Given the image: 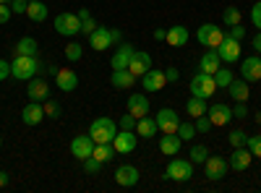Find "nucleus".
I'll use <instances>...</instances> for the list:
<instances>
[{
	"label": "nucleus",
	"instance_id": "f257e3e1",
	"mask_svg": "<svg viewBox=\"0 0 261 193\" xmlns=\"http://www.w3.org/2000/svg\"><path fill=\"white\" fill-rule=\"evenodd\" d=\"M47 63H42L37 55H16L11 63V76L18 81H32L37 73H45Z\"/></svg>",
	"mask_w": 261,
	"mask_h": 193
},
{
	"label": "nucleus",
	"instance_id": "f03ea898",
	"mask_svg": "<svg viewBox=\"0 0 261 193\" xmlns=\"http://www.w3.org/2000/svg\"><path fill=\"white\" fill-rule=\"evenodd\" d=\"M118 131L120 128H118V123L113 118H97L92 123V128H89V136L94 139V144H113Z\"/></svg>",
	"mask_w": 261,
	"mask_h": 193
},
{
	"label": "nucleus",
	"instance_id": "7ed1b4c3",
	"mask_svg": "<svg viewBox=\"0 0 261 193\" xmlns=\"http://www.w3.org/2000/svg\"><path fill=\"white\" fill-rule=\"evenodd\" d=\"M165 178L167 180H175V183H186L193 178V162L191 159H178L172 157L170 164L165 167Z\"/></svg>",
	"mask_w": 261,
	"mask_h": 193
},
{
	"label": "nucleus",
	"instance_id": "20e7f679",
	"mask_svg": "<svg viewBox=\"0 0 261 193\" xmlns=\"http://www.w3.org/2000/svg\"><path fill=\"white\" fill-rule=\"evenodd\" d=\"M214 92H217V81H214V76H212V73L199 71V73H196V76L191 78V94H193V97L209 99Z\"/></svg>",
	"mask_w": 261,
	"mask_h": 193
},
{
	"label": "nucleus",
	"instance_id": "39448f33",
	"mask_svg": "<svg viewBox=\"0 0 261 193\" xmlns=\"http://www.w3.org/2000/svg\"><path fill=\"white\" fill-rule=\"evenodd\" d=\"M53 26L63 37H73V34L81 32V18H79V13H58L55 21H53Z\"/></svg>",
	"mask_w": 261,
	"mask_h": 193
},
{
	"label": "nucleus",
	"instance_id": "423d86ee",
	"mask_svg": "<svg viewBox=\"0 0 261 193\" xmlns=\"http://www.w3.org/2000/svg\"><path fill=\"white\" fill-rule=\"evenodd\" d=\"M196 39H199L204 47L217 50V47L222 45V39H225V32H222V29H217L214 24H201L199 29H196Z\"/></svg>",
	"mask_w": 261,
	"mask_h": 193
},
{
	"label": "nucleus",
	"instance_id": "0eeeda50",
	"mask_svg": "<svg viewBox=\"0 0 261 193\" xmlns=\"http://www.w3.org/2000/svg\"><path fill=\"white\" fill-rule=\"evenodd\" d=\"M154 120H157V125H160V131H162V133H178L180 118H178V113L172 110V107H162Z\"/></svg>",
	"mask_w": 261,
	"mask_h": 193
},
{
	"label": "nucleus",
	"instance_id": "6e6552de",
	"mask_svg": "<svg viewBox=\"0 0 261 193\" xmlns=\"http://www.w3.org/2000/svg\"><path fill=\"white\" fill-rule=\"evenodd\" d=\"M227 170H230V162L222 159V157H212L209 154V159L204 162V173H206L209 180H222L227 175Z\"/></svg>",
	"mask_w": 261,
	"mask_h": 193
},
{
	"label": "nucleus",
	"instance_id": "1a4fd4ad",
	"mask_svg": "<svg viewBox=\"0 0 261 193\" xmlns=\"http://www.w3.org/2000/svg\"><path fill=\"white\" fill-rule=\"evenodd\" d=\"M217 55L222 58V63H238V60H241V42L225 34L222 45L217 47Z\"/></svg>",
	"mask_w": 261,
	"mask_h": 193
},
{
	"label": "nucleus",
	"instance_id": "9d476101",
	"mask_svg": "<svg viewBox=\"0 0 261 193\" xmlns=\"http://www.w3.org/2000/svg\"><path fill=\"white\" fill-rule=\"evenodd\" d=\"M227 162H230V167L235 170V173H246V170L251 167V162H253V154H251L248 146H235L232 149V157Z\"/></svg>",
	"mask_w": 261,
	"mask_h": 193
},
{
	"label": "nucleus",
	"instance_id": "9b49d317",
	"mask_svg": "<svg viewBox=\"0 0 261 193\" xmlns=\"http://www.w3.org/2000/svg\"><path fill=\"white\" fill-rule=\"evenodd\" d=\"M136 131H118L115 139H113V146H115V154H130L136 149Z\"/></svg>",
	"mask_w": 261,
	"mask_h": 193
},
{
	"label": "nucleus",
	"instance_id": "f8f14e48",
	"mask_svg": "<svg viewBox=\"0 0 261 193\" xmlns=\"http://www.w3.org/2000/svg\"><path fill=\"white\" fill-rule=\"evenodd\" d=\"M134 52H136V47L134 45H128V42H120L118 45V50L113 52V71H125L128 68V63H130V58H134Z\"/></svg>",
	"mask_w": 261,
	"mask_h": 193
},
{
	"label": "nucleus",
	"instance_id": "ddd939ff",
	"mask_svg": "<svg viewBox=\"0 0 261 193\" xmlns=\"http://www.w3.org/2000/svg\"><path fill=\"white\" fill-rule=\"evenodd\" d=\"M241 78H246V81L261 78V55H248L241 60Z\"/></svg>",
	"mask_w": 261,
	"mask_h": 193
},
{
	"label": "nucleus",
	"instance_id": "4468645a",
	"mask_svg": "<svg viewBox=\"0 0 261 193\" xmlns=\"http://www.w3.org/2000/svg\"><path fill=\"white\" fill-rule=\"evenodd\" d=\"M94 139L92 136H76L73 141H71V154L76 157V159H86V157H92V152H94Z\"/></svg>",
	"mask_w": 261,
	"mask_h": 193
},
{
	"label": "nucleus",
	"instance_id": "2eb2a0df",
	"mask_svg": "<svg viewBox=\"0 0 261 193\" xmlns=\"http://www.w3.org/2000/svg\"><path fill=\"white\" fill-rule=\"evenodd\" d=\"M27 94H29V102H45V99H50V84L45 78L34 76L27 87Z\"/></svg>",
	"mask_w": 261,
	"mask_h": 193
},
{
	"label": "nucleus",
	"instance_id": "dca6fc26",
	"mask_svg": "<svg viewBox=\"0 0 261 193\" xmlns=\"http://www.w3.org/2000/svg\"><path fill=\"white\" fill-rule=\"evenodd\" d=\"M42 120H45V107H42V102H29L21 110V123L24 125H39Z\"/></svg>",
	"mask_w": 261,
	"mask_h": 193
},
{
	"label": "nucleus",
	"instance_id": "f3484780",
	"mask_svg": "<svg viewBox=\"0 0 261 193\" xmlns=\"http://www.w3.org/2000/svg\"><path fill=\"white\" fill-rule=\"evenodd\" d=\"M139 170L134 167V164H120L118 170H115V183L118 185H123V188H134L136 183H139Z\"/></svg>",
	"mask_w": 261,
	"mask_h": 193
},
{
	"label": "nucleus",
	"instance_id": "a211bd4d",
	"mask_svg": "<svg viewBox=\"0 0 261 193\" xmlns=\"http://www.w3.org/2000/svg\"><path fill=\"white\" fill-rule=\"evenodd\" d=\"M206 115H209L212 125H227V123L232 120V107L217 102V104H212L209 110H206Z\"/></svg>",
	"mask_w": 261,
	"mask_h": 193
},
{
	"label": "nucleus",
	"instance_id": "6ab92c4d",
	"mask_svg": "<svg viewBox=\"0 0 261 193\" xmlns=\"http://www.w3.org/2000/svg\"><path fill=\"white\" fill-rule=\"evenodd\" d=\"M141 84H144V89H146V92H162V89H165V84H167L165 71H154V68H149V71L141 76Z\"/></svg>",
	"mask_w": 261,
	"mask_h": 193
},
{
	"label": "nucleus",
	"instance_id": "aec40b11",
	"mask_svg": "<svg viewBox=\"0 0 261 193\" xmlns=\"http://www.w3.org/2000/svg\"><path fill=\"white\" fill-rule=\"evenodd\" d=\"M149 68H151V55L144 52V50H136L134 58H130V63H128V71L134 76H144Z\"/></svg>",
	"mask_w": 261,
	"mask_h": 193
},
{
	"label": "nucleus",
	"instance_id": "412c9836",
	"mask_svg": "<svg viewBox=\"0 0 261 193\" xmlns=\"http://www.w3.org/2000/svg\"><path fill=\"white\" fill-rule=\"evenodd\" d=\"M89 45H92V50H97V52H105V50H110V45H113V39H110V29H102V26H97L89 37Z\"/></svg>",
	"mask_w": 261,
	"mask_h": 193
},
{
	"label": "nucleus",
	"instance_id": "4be33fe9",
	"mask_svg": "<svg viewBox=\"0 0 261 193\" xmlns=\"http://www.w3.org/2000/svg\"><path fill=\"white\" fill-rule=\"evenodd\" d=\"M128 113L134 115L136 120L144 118V115H149V99H146V94H141V92L130 94L128 97Z\"/></svg>",
	"mask_w": 261,
	"mask_h": 193
},
{
	"label": "nucleus",
	"instance_id": "5701e85b",
	"mask_svg": "<svg viewBox=\"0 0 261 193\" xmlns=\"http://www.w3.org/2000/svg\"><path fill=\"white\" fill-rule=\"evenodd\" d=\"M55 84H58L60 92H73V89L79 87V76H76V71L60 68V71L55 73Z\"/></svg>",
	"mask_w": 261,
	"mask_h": 193
},
{
	"label": "nucleus",
	"instance_id": "b1692460",
	"mask_svg": "<svg viewBox=\"0 0 261 193\" xmlns=\"http://www.w3.org/2000/svg\"><path fill=\"white\" fill-rule=\"evenodd\" d=\"M180 146H183V139L178 133H162V139H160V152L162 154L172 157V154L180 152Z\"/></svg>",
	"mask_w": 261,
	"mask_h": 193
},
{
	"label": "nucleus",
	"instance_id": "393cba45",
	"mask_svg": "<svg viewBox=\"0 0 261 193\" xmlns=\"http://www.w3.org/2000/svg\"><path fill=\"white\" fill-rule=\"evenodd\" d=\"M222 68V58L217 55V50H209V52H204L201 55V60H199V71H204V73H217Z\"/></svg>",
	"mask_w": 261,
	"mask_h": 193
},
{
	"label": "nucleus",
	"instance_id": "a878e982",
	"mask_svg": "<svg viewBox=\"0 0 261 193\" xmlns=\"http://www.w3.org/2000/svg\"><path fill=\"white\" fill-rule=\"evenodd\" d=\"M136 78L139 76H134L128 68L125 71H113V76H110V84L115 89H134V84H136Z\"/></svg>",
	"mask_w": 261,
	"mask_h": 193
},
{
	"label": "nucleus",
	"instance_id": "bb28decb",
	"mask_svg": "<svg viewBox=\"0 0 261 193\" xmlns=\"http://www.w3.org/2000/svg\"><path fill=\"white\" fill-rule=\"evenodd\" d=\"M188 29L186 26H172V29H167V37H165V42L167 45H172V47H183V45H188Z\"/></svg>",
	"mask_w": 261,
	"mask_h": 193
},
{
	"label": "nucleus",
	"instance_id": "cd10ccee",
	"mask_svg": "<svg viewBox=\"0 0 261 193\" xmlns=\"http://www.w3.org/2000/svg\"><path fill=\"white\" fill-rule=\"evenodd\" d=\"M157 131H160V125H157V120H154V118L144 115V118H139V120H136V136H141V139H151Z\"/></svg>",
	"mask_w": 261,
	"mask_h": 193
},
{
	"label": "nucleus",
	"instance_id": "c85d7f7f",
	"mask_svg": "<svg viewBox=\"0 0 261 193\" xmlns=\"http://www.w3.org/2000/svg\"><path fill=\"white\" fill-rule=\"evenodd\" d=\"M47 13L50 8L42 3V0H29V6H27V16L34 21V24H42V21H47Z\"/></svg>",
	"mask_w": 261,
	"mask_h": 193
},
{
	"label": "nucleus",
	"instance_id": "c756f323",
	"mask_svg": "<svg viewBox=\"0 0 261 193\" xmlns=\"http://www.w3.org/2000/svg\"><path fill=\"white\" fill-rule=\"evenodd\" d=\"M227 94L235 99V102H246L248 99V81L246 78H232V84L227 87Z\"/></svg>",
	"mask_w": 261,
	"mask_h": 193
},
{
	"label": "nucleus",
	"instance_id": "7c9ffc66",
	"mask_svg": "<svg viewBox=\"0 0 261 193\" xmlns=\"http://www.w3.org/2000/svg\"><path fill=\"white\" fill-rule=\"evenodd\" d=\"M206 99H201V97H193L191 94V99L186 102V113L191 115V118H199V115H206Z\"/></svg>",
	"mask_w": 261,
	"mask_h": 193
},
{
	"label": "nucleus",
	"instance_id": "2f4dec72",
	"mask_svg": "<svg viewBox=\"0 0 261 193\" xmlns=\"http://www.w3.org/2000/svg\"><path fill=\"white\" fill-rule=\"evenodd\" d=\"M37 50H39V45L34 37H21L16 42V55H37Z\"/></svg>",
	"mask_w": 261,
	"mask_h": 193
},
{
	"label": "nucleus",
	"instance_id": "473e14b6",
	"mask_svg": "<svg viewBox=\"0 0 261 193\" xmlns=\"http://www.w3.org/2000/svg\"><path fill=\"white\" fill-rule=\"evenodd\" d=\"M92 157H97L102 164H105V162H110V159L115 157V146H113V144H97V146H94V152H92Z\"/></svg>",
	"mask_w": 261,
	"mask_h": 193
},
{
	"label": "nucleus",
	"instance_id": "72a5a7b5",
	"mask_svg": "<svg viewBox=\"0 0 261 193\" xmlns=\"http://www.w3.org/2000/svg\"><path fill=\"white\" fill-rule=\"evenodd\" d=\"M79 18H81V34H84V37H89V34L97 29V21L92 18V13L86 11V8L79 11Z\"/></svg>",
	"mask_w": 261,
	"mask_h": 193
},
{
	"label": "nucleus",
	"instance_id": "f704fd0d",
	"mask_svg": "<svg viewBox=\"0 0 261 193\" xmlns=\"http://www.w3.org/2000/svg\"><path fill=\"white\" fill-rule=\"evenodd\" d=\"M206 159H209V149H206L204 144L191 146V162H193V164H204Z\"/></svg>",
	"mask_w": 261,
	"mask_h": 193
},
{
	"label": "nucleus",
	"instance_id": "c9c22d12",
	"mask_svg": "<svg viewBox=\"0 0 261 193\" xmlns=\"http://www.w3.org/2000/svg\"><path fill=\"white\" fill-rule=\"evenodd\" d=\"M42 107H45V118H50V120H58L60 113H63L60 102H55V99H45V102H42Z\"/></svg>",
	"mask_w": 261,
	"mask_h": 193
},
{
	"label": "nucleus",
	"instance_id": "e433bc0d",
	"mask_svg": "<svg viewBox=\"0 0 261 193\" xmlns=\"http://www.w3.org/2000/svg\"><path fill=\"white\" fill-rule=\"evenodd\" d=\"M232 71H227V68H220V71H217L214 73V81H217V89H227L230 87V84H232Z\"/></svg>",
	"mask_w": 261,
	"mask_h": 193
},
{
	"label": "nucleus",
	"instance_id": "4c0bfd02",
	"mask_svg": "<svg viewBox=\"0 0 261 193\" xmlns=\"http://www.w3.org/2000/svg\"><path fill=\"white\" fill-rule=\"evenodd\" d=\"M227 141H230V146L235 149V146H246L248 144V133L246 131H241V128H235V131H230L227 133Z\"/></svg>",
	"mask_w": 261,
	"mask_h": 193
},
{
	"label": "nucleus",
	"instance_id": "58836bf2",
	"mask_svg": "<svg viewBox=\"0 0 261 193\" xmlns=\"http://www.w3.org/2000/svg\"><path fill=\"white\" fill-rule=\"evenodd\" d=\"M63 52H65V58H68L71 63H79V60H81V55H84V47L79 45V42H68Z\"/></svg>",
	"mask_w": 261,
	"mask_h": 193
},
{
	"label": "nucleus",
	"instance_id": "ea45409f",
	"mask_svg": "<svg viewBox=\"0 0 261 193\" xmlns=\"http://www.w3.org/2000/svg\"><path fill=\"white\" fill-rule=\"evenodd\" d=\"M241 11H238L235 6H230V8H225V13H222V21H225V26H235V24H241Z\"/></svg>",
	"mask_w": 261,
	"mask_h": 193
},
{
	"label": "nucleus",
	"instance_id": "a19ab883",
	"mask_svg": "<svg viewBox=\"0 0 261 193\" xmlns=\"http://www.w3.org/2000/svg\"><path fill=\"white\" fill-rule=\"evenodd\" d=\"M196 133H199V131H196L193 123H180V125H178V136H180L183 141H191Z\"/></svg>",
	"mask_w": 261,
	"mask_h": 193
},
{
	"label": "nucleus",
	"instance_id": "79ce46f5",
	"mask_svg": "<svg viewBox=\"0 0 261 193\" xmlns=\"http://www.w3.org/2000/svg\"><path fill=\"white\" fill-rule=\"evenodd\" d=\"M193 125H196V131L199 133H209L212 131V120H209V115H199V118H193Z\"/></svg>",
	"mask_w": 261,
	"mask_h": 193
},
{
	"label": "nucleus",
	"instance_id": "37998d69",
	"mask_svg": "<svg viewBox=\"0 0 261 193\" xmlns=\"http://www.w3.org/2000/svg\"><path fill=\"white\" fill-rule=\"evenodd\" d=\"M84 170H86V175H97L99 170H102V162L97 157H86L84 159Z\"/></svg>",
	"mask_w": 261,
	"mask_h": 193
},
{
	"label": "nucleus",
	"instance_id": "c03bdc74",
	"mask_svg": "<svg viewBox=\"0 0 261 193\" xmlns=\"http://www.w3.org/2000/svg\"><path fill=\"white\" fill-rule=\"evenodd\" d=\"M248 149H251V154L258 159L261 157V133H256V136H248V144H246Z\"/></svg>",
	"mask_w": 261,
	"mask_h": 193
},
{
	"label": "nucleus",
	"instance_id": "a18cd8bd",
	"mask_svg": "<svg viewBox=\"0 0 261 193\" xmlns=\"http://www.w3.org/2000/svg\"><path fill=\"white\" fill-rule=\"evenodd\" d=\"M118 128H120V131H136V118L130 115V113H125V115L120 118Z\"/></svg>",
	"mask_w": 261,
	"mask_h": 193
},
{
	"label": "nucleus",
	"instance_id": "49530a36",
	"mask_svg": "<svg viewBox=\"0 0 261 193\" xmlns=\"http://www.w3.org/2000/svg\"><path fill=\"white\" fill-rule=\"evenodd\" d=\"M251 115V110L246 107V102H235V107H232V118H238V120H246Z\"/></svg>",
	"mask_w": 261,
	"mask_h": 193
},
{
	"label": "nucleus",
	"instance_id": "de8ad7c7",
	"mask_svg": "<svg viewBox=\"0 0 261 193\" xmlns=\"http://www.w3.org/2000/svg\"><path fill=\"white\" fill-rule=\"evenodd\" d=\"M8 6L13 13H27V6H29V0H8Z\"/></svg>",
	"mask_w": 261,
	"mask_h": 193
},
{
	"label": "nucleus",
	"instance_id": "09e8293b",
	"mask_svg": "<svg viewBox=\"0 0 261 193\" xmlns=\"http://www.w3.org/2000/svg\"><path fill=\"white\" fill-rule=\"evenodd\" d=\"M251 21H253V26H256V29H261V0L251 8Z\"/></svg>",
	"mask_w": 261,
	"mask_h": 193
},
{
	"label": "nucleus",
	"instance_id": "8fccbe9b",
	"mask_svg": "<svg viewBox=\"0 0 261 193\" xmlns=\"http://www.w3.org/2000/svg\"><path fill=\"white\" fill-rule=\"evenodd\" d=\"M227 37H232V39H238V42H243V37H246V29H243L241 24H235V26H230Z\"/></svg>",
	"mask_w": 261,
	"mask_h": 193
},
{
	"label": "nucleus",
	"instance_id": "3c124183",
	"mask_svg": "<svg viewBox=\"0 0 261 193\" xmlns=\"http://www.w3.org/2000/svg\"><path fill=\"white\" fill-rule=\"evenodd\" d=\"M11 16H13L11 6H8V3H0V24H8V21H11Z\"/></svg>",
	"mask_w": 261,
	"mask_h": 193
},
{
	"label": "nucleus",
	"instance_id": "603ef678",
	"mask_svg": "<svg viewBox=\"0 0 261 193\" xmlns=\"http://www.w3.org/2000/svg\"><path fill=\"white\" fill-rule=\"evenodd\" d=\"M8 76H11V63L0 58V81H6Z\"/></svg>",
	"mask_w": 261,
	"mask_h": 193
},
{
	"label": "nucleus",
	"instance_id": "864d4df0",
	"mask_svg": "<svg viewBox=\"0 0 261 193\" xmlns=\"http://www.w3.org/2000/svg\"><path fill=\"white\" fill-rule=\"evenodd\" d=\"M165 78H167V81H172V84H175V81L180 78V71H178L175 66H170V68H165Z\"/></svg>",
	"mask_w": 261,
	"mask_h": 193
},
{
	"label": "nucleus",
	"instance_id": "5fc2aeb1",
	"mask_svg": "<svg viewBox=\"0 0 261 193\" xmlns=\"http://www.w3.org/2000/svg\"><path fill=\"white\" fill-rule=\"evenodd\" d=\"M110 39H113V45H120V42H123V32L120 29H110Z\"/></svg>",
	"mask_w": 261,
	"mask_h": 193
},
{
	"label": "nucleus",
	"instance_id": "6e6d98bb",
	"mask_svg": "<svg viewBox=\"0 0 261 193\" xmlns=\"http://www.w3.org/2000/svg\"><path fill=\"white\" fill-rule=\"evenodd\" d=\"M251 45H253V50H256V55H261V32L251 39Z\"/></svg>",
	"mask_w": 261,
	"mask_h": 193
},
{
	"label": "nucleus",
	"instance_id": "4d7b16f0",
	"mask_svg": "<svg viewBox=\"0 0 261 193\" xmlns=\"http://www.w3.org/2000/svg\"><path fill=\"white\" fill-rule=\"evenodd\" d=\"M151 34H154V39H157V42H165V37H167V29H154Z\"/></svg>",
	"mask_w": 261,
	"mask_h": 193
},
{
	"label": "nucleus",
	"instance_id": "13d9d810",
	"mask_svg": "<svg viewBox=\"0 0 261 193\" xmlns=\"http://www.w3.org/2000/svg\"><path fill=\"white\" fill-rule=\"evenodd\" d=\"M58 71H60V68H58V66H55V63H50V66H47V68H45V73H47V76H55V73H58Z\"/></svg>",
	"mask_w": 261,
	"mask_h": 193
},
{
	"label": "nucleus",
	"instance_id": "bf43d9fd",
	"mask_svg": "<svg viewBox=\"0 0 261 193\" xmlns=\"http://www.w3.org/2000/svg\"><path fill=\"white\" fill-rule=\"evenodd\" d=\"M8 185V173H0V188Z\"/></svg>",
	"mask_w": 261,
	"mask_h": 193
},
{
	"label": "nucleus",
	"instance_id": "052dcab7",
	"mask_svg": "<svg viewBox=\"0 0 261 193\" xmlns=\"http://www.w3.org/2000/svg\"><path fill=\"white\" fill-rule=\"evenodd\" d=\"M256 123H261V113H256Z\"/></svg>",
	"mask_w": 261,
	"mask_h": 193
},
{
	"label": "nucleus",
	"instance_id": "680f3d73",
	"mask_svg": "<svg viewBox=\"0 0 261 193\" xmlns=\"http://www.w3.org/2000/svg\"><path fill=\"white\" fill-rule=\"evenodd\" d=\"M0 3H8V0H0Z\"/></svg>",
	"mask_w": 261,
	"mask_h": 193
},
{
	"label": "nucleus",
	"instance_id": "e2e57ef3",
	"mask_svg": "<svg viewBox=\"0 0 261 193\" xmlns=\"http://www.w3.org/2000/svg\"><path fill=\"white\" fill-rule=\"evenodd\" d=\"M0 146H3V139H0Z\"/></svg>",
	"mask_w": 261,
	"mask_h": 193
}]
</instances>
